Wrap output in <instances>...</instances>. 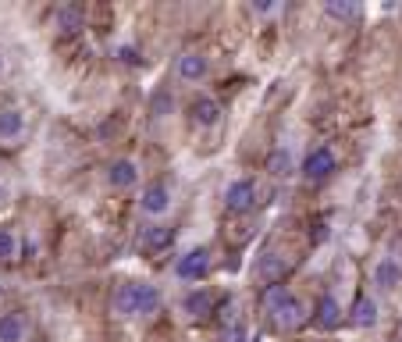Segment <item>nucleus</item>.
Returning <instances> with one entry per match:
<instances>
[{
    "label": "nucleus",
    "mask_w": 402,
    "mask_h": 342,
    "mask_svg": "<svg viewBox=\"0 0 402 342\" xmlns=\"http://www.w3.org/2000/svg\"><path fill=\"white\" fill-rule=\"evenodd\" d=\"M160 310V289L153 281H136V314H157Z\"/></svg>",
    "instance_id": "nucleus-12"
},
{
    "label": "nucleus",
    "mask_w": 402,
    "mask_h": 342,
    "mask_svg": "<svg viewBox=\"0 0 402 342\" xmlns=\"http://www.w3.org/2000/svg\"><path fill=\"white\" fill-rule=\"evenodd\" d=\"M182 310H186L189 317H196V321H207V317L214 314V293H210V289H193V293L182 300Z\"/></svg>",
    "instance_id": "nucleus-10"
},
{
    "label": "nucleus",
    "mask_w": 402,
    "mask_h": 342,
    "mask_svg": "<svg viewBox=\"0 0 402 342\" xmlns=\"http://www.w3.org/2000/svg\"><path fill=\"white\" fill-rule=\"evenodd\" d=\"M324 11H328L331 18H353V15H356L353 4H335V0H331V4H324Z\"/></svg>",
    "instance_id": "nucleus-24"
},
{
    "label": "nucleus",
    "mask_w": 402,
    "mask_h": 342,
    "mask_svg": "<svg viewBox=\"0 0 402 342\" xmlns=\"http://www.w3.org/2000/svg\"><path fill=\"white\" fill-rule=\"evenodd\" d=\"M171 107H175V100H171V93H167V89H160V93L153 96V103H150V114H153V118H164V114H167Z\"/></svg>",
    "instance_id": "nucleus-22"
},
{
    "label": "nucleus",
    "mask_w": 402,
    "mask_h": 342,
    "mask_svg": "<svg viewBox=\"0 0 402 342\" xmlns=\"http://www.w3.org/2000/svg\"><path fill=\"white\" fill-rule=\"evenodd\" d=\"M4 196H8V189H4V186H0V200H4Z\"/></svg>",
    "instance_id": "nucleus-29"
},
{
    "label": "nucleus",
    "mask_w": 402,
    "mask_h": 342,
    "mask_svg": "<svg viewBox=\"0 0 402 342\" xmlns=\"http://www.w3.org/2000/svg\"><path fill=\"white\" fill-rule=\"evenodd\" d=\"M317 328H324V331H331V328H338L342 324V310H338V303H335V296H320V303H317Z\"/></svg>",
    "instance_id": "nucleus-14"
},
{
    "label": "nucleus",
    "mask_w": 402,
    "mask_h": 342,
    "mask_svg": "<svg viewBox=\"0 0 402 342\" xmlns=\"http://www.w3.org/2000/svg\"><path fill=\"white\" fill-rule=\"evenodd\" d=\"M110 310L118 314V317H136V281H125V285L114 289Z\"/></svg>",
    "instance_id": "nucleus-11"
},
{
    "label": "nucleus",
    "mask_w": 402,
    "mask_h": 342,
    "mask_svg": "<svg viewBox=\"0 0 402 342\" xmlns=\"http://www.w3.org/2000/svg\"><path fill=\"white\" fill-rule=\"evenodd\" d=\"M53 25L61 29V32H79L82 29V11L79 8H57V15H53Z\"/></svg>",
    "instance_id": "nucleus-18"
},
{
    "label": "nucleus",
    "mask_w": 402,
    "mask_h": 342,
    "mask_svg": "<svg viewBox=\"0 0 402 342\" xmlns=\"http://www.w3.org/2000/svg\"><path fill=\"white\" fill-rule=\"evenodd\" d=\"M25 129V118L18 107H0V139H18Z\"/></svg>",
    "instance_id": "nucleus-13"
},
{
    "label": "nucleus",
    "mask_w": 402,
    "mask_h": 342,
    "mask_svg": "<svg viewBox=\"0 0 402 342\" xmlns=\"http://www.w3.org/2000/svg\"><path fill=\"white\" fill-rule=\"evenodd\" d=\"M257 203V186L249 179H235L224 186V210L228 214H246Z\"/></svg>",
    "instance_id": "nucleus-1"
},
{
    "label": "nucleus",
    "mask_w": 402,
    "mask_h": 342,
    "mask_svg": "<svg viewBox=\"0 0 402 342\" xmlns=\"http://www.w3.org/2000/svg\"><path fill=\"white\" fill-rule=\"evenodd\" d=\"M139 210H143V214H153V217L167 214V210H171V189H167L164 182H150V186L143 189V196H139Z\"/></svg>",
    "instance_id": "nucleus-4"
},
{
    "label": "nucleus",
    "mask_w": 402,
    "mask_h": 342,
    "mask_svg": "<svg viewBox=\"0 0 402 342\" xmlns=\"http://www.w3.org/2000/svg\"><path fill=\"white\" fill-rule=\"evenodd\" d=\"M207 271H210V250H207V246L189 250V253L179 257V264H175V274H179L182 281H200V278H207Z\"/></svg>",
    "instance_id": "nucleus-3"
},
{
    "label": "nucleus",
    "mask_w": 402,
    "mask_h": 342,
    "mask_svg": "<svg viewBox=\"0 0 402 342\" xmlns=\"http://www.w3.org/2000/svg\"><path fill=\"white\" fill-rule=\"evenodd\" d=\"M4 68H8V61H4V53H0V75H4Z\"/></svg>",
    "instance_id": "nucleus-28"
},
{
    "label": "nucleus",
    "mask_w": 402,
    "mask_h": 342,
    "mask_svg": "<svg viewBox=\"0 0 402 342\" xmlns=\"http://www.w3.org/2000/svg\"><path fill=\"white\" fill-rule=\"evenodd\" d=\"M189 114H193V125H200V129H214V125L221 122L224 107H221L214 96H196L193 107H189Z\"/></svg>",
    "instance_id": "nucleus-6"
},
{
    "label": "nucleus",
    "mask_w": 402,
    "mask_h": 342,
    "mask_svg": "<svg viewBox=\"0 0 402 342\" xmlns=\"http://www.w3.org/2000/svg\"><path fill=\"white\" fill-rule=\"evenodd\" d=\"M292 300V293L285 289V285H267V293H264V303L271 307V310H281L285 303Z\"/></svg>",
    "instance_id": "nucleus-20"
},
{
    "label": "nucleus",
    "mask_w": 402,
    "mask_h": 342,
    "mask_svg": "<svg viewBox=\"0 0 402 342\" xmlns=\"http://www.w3.org/2000/svg\"><path fill=\"white\" fill-rule=\"evenodd\" d=\"M353 324H360V328H367V324H374L377 321V303L370 300V296H360L356 303H353V317H349Z\"/></svg>",
    "instance_id": "nucleus-17"
},
{
    "label": "nucleus",
    "mask_w": 402,
    "mask_h": 342,
    "mask_svg": "<svg viewBox=\"0 0 402 342\" xmlns=\"http://www.w3.org/2000/svg\"><path fill=\"white\" fill-rule=\"evenodd\" d=\"M253 11H257V15H271V11H274V4H253Z\"/></svg>",
    "instance_id": "nucleus-27"
},
{
    "label": "nucleus",
    "mask_w": 402,
    "mask_h": 342,
    "mask_svg": "<svg viewBox=\"0 0 402 342\" xmlns=\"http://www.w3.org/2000/svg\"><path fill=\"white\" fill-rule=\"evenodd\" d=\"M207 72H210V61H207L203 53L186 50V53L179 57V79H186V82H200V79H207Z\"/></svg>",
    "instance_id": "nucleus-8"
},
{
    "label": "nucleus",
    "mask_w": 402,
    "mask_h": 342,
    "mask_svg": "<svg viewBox=\"0 0 402 342\" xmlns=\"http://www.w3.org/2000/svg\"><path fill=\"white\" fill-rule=\"evenodd\" d=\"M267 171H271L274 179H289L292 171H296V164H292V153L285 150V146L271 150V157H267Z\"/></svg>",
    "instance_id": "nucleus-15"
},
{
    "label": "nucleus",
    "mask_w": 402,
    "mask_h": 342,
    "mask_svg": "<svg viewBox=\"0 0 402 342\" xmlns=\"http://www.w3.org/2000/svg\"><path fill=\"white\" fill-rule=\"evenodd\" d=\"M260 274H264L267 281H274V285H278V278L285 274V264H281L278 257H264V264H260Z\"/></svg>",
    "instance_id": "nucleus-23"
},
{
    "label": "nucleus",
    "mask_w": 402,
    "mask_h": 342,
    "mask_svg": "<svg viewBox=\"0 0 402 342\" xmlns=\"http://www.w3.org/2000/svg\"><path fill=\"white\" fill-rule=\"evenodd\" d=\"M118 53H122V61H125V65H143V57H139L136 46H122Z\"/></svg>",
    "instance_id": "nucleus-26"
},
{
    "label": "nucleus",
    "mask_w": 402,
    "mask_h": 342,
    "mask_svg": "<svg viewBox=\"0 0 402 342\" xmlns=\"http://www.w3.org/2000/svg\"><path fill=\"white\" fill-rule=\"evenodd\" d=\"M398 281H402V267H398L391 257H384V260L374 267V285H381V289H395Z\"/></svg>",
    "instance_id": "nucleus-16"
},
{
    "label": "nucleus",
    "mask_w": 402,
    "mask_h": 342,
    "mask_svg": "<svg viewBox=\"0 0 402 342\" xmlns=\"http://www.w3.org/2000/svg\"><path fill=\"white\" fill-rule=\"evenodd\" d=\"M0 342H29V317L18 310L0 317Z\"/></svg>",
    "instance_id": "nucleus-9"
},
{
    "label": "nucleus",
    "mask_w": 402,
    "mask_h": 342,
    "mask_svg": "<svg viewBox=\"0 0 402 342\" xmlns=\"http://www.w3.org/2000/svg\"><path fill=\"white\" fill-rule=\"evenodd\" d=\"M224 342H249V331H246V324H232V328H228L224 331Z\"/></svg>",
    "instance_id": "nucleus-25"
},
{
    "label": "nucleus",
    "mask_w": 402,
    "mask_h": 342,
    "mask_svg": "<svg viewBox=\"0 0 402 342\" xmlns=\"http://www.w3.org/2000/svg\"><path fill=\"white\" fill-rule=\"evenodd\" d=\"M18 257V239L11 228H0V260H15Z\"/></svg>",
    "instance_id": "nucleus-21"
},
{
    "label": "nucleus",
    "mask_w": 402,
    "mask_h": 342,
    "mask_svg": "<svg viewBox=\"0 0 402 342\" xmlns=\"http://www.w3.org/2000/svg\"><path fill=\"white\" fill-rule=\"evenodd\" d=\"M274 314H278V321H281L285 328H296V324L303 321V307H299V300H296V296H292L289 303H285L281 310H274Z\"/></svg>",
    "instance_id": "nucleus-19"
},
{
    "label": "nucleus",
    "mask_w": 402,
    "mask_h": 342,
    "mask_svg": "<svg viewBox=\"0 0 402 342\" xmlns=\"http://www.w3.org/2000/svg\"><path fill=\"white\" fill-rule=\"evenodd\" d=\"M335 167H338V157H335L328 146H317V150H310L306 160H303V175H306L310 182H324V179L335 175Z\"/></svg>",
    "instance_id": "nucleus-2"
},
{
    "label": "nucleus",
    "mask_w": 402,
    "mask_h": 342,
    "mask_svg": "<svg viewBox=\"0 0 402 342\" xmlns=\"http://www.w3.org/2000/svg\"><path fill=\"white\" fill-rule=\"evenodd\" d=\"M171 243H175V228L171 224H146L143 228V236H139V246L146 250V253H164Z\"/></svg>",
    "instance_id": "nucleus-5"
},
{
    "label": "nucleus",
    "mask_w": 402,
    "mask_h": 342,
    "mask_svg": "<svg viewBox=\"0 0 402 342\" xmlns=\"http://www.w3.org/2000/svg\"><path fill=\"white\" fill-rule=\"evenodd\" d=\"M107 182H110L114 189H129V186H136V182H139V164L129 160V157L110 160V167H107Z\"/></svg>",
    "instance_id": "nucleus-7"
}]
</instances>
